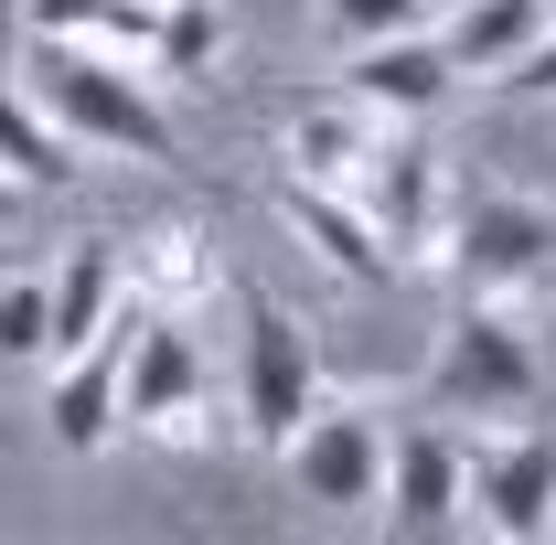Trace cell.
<instances>
[{
	"instance_id": "1",
	"label": "cell",
	"mask_w": 556,
	"mask_h": 545,
	"mask_svg": "<svg viewBox=\"0 0 556 545\" xmlns=\"http://www.w3.org/2000/svg\"><path fill=\"white\" fill-rule=\"evenodd\" d=\"M33 107L75 139V150H129V161H182L172 107L150 97V75H129V54H97L75 33H33Z\"/></svg>"
},
{
	"instance_id": "2",
	"label": "cell",
	"mask_w": 556,
	"mask_h": 545,
	"mask_svg": "<svg viewBox=\"0 0 556 545\" xmlns=\"http://www.w3.org/2000/svg\"><path fill=\"white\" fill-rule=\"evenodd\" d=\"M535 396H546V364L503 321V300H460L428 353V407L471 417V428H514V417H535Z\"/></svg>"
},
{
	"instance_id": "3",
	"label": "cell",
	"mask_w": 556,
	"mask_h": 545,
	"mask_svg": "<svg viewBox=\"0 0 556 545\" xmlns=\"http://www.w3.org/2000/svg\"><path fill=\"white\" fill-rule=\"evenodd\" d=\"M118 428L172 439V449H204L214 439V364H204V342L182 332V310H129V342H118Z\"/></svg>"
},
{
	"instance_id": "4",
	"label": "cell",
	"mask_w": 556,
	"mask_h": 545,
	"mask_svg": "<svg viewBox=\"0 0 556 545\" xmlns=\"http://www.w3.org/2000/svg\"><path fill=\"white\" fill-rule=\"evenodd\" d=\"M439 268L460 278V300H514L556 278V204L535 193H471L439 225Z\"/></svg>"
},
{
	"instance_id": "5",
	"label": "cell",
	"mask_w": 556,
	"mask_h": 545,
	"mask_svg": "<svg viewBox=\"0 0 556 545\" xmlns=\"http://www.w3.org/2000/svg\"><path fill=\"white\" fill-rule=\"evenodd\" d=\"M321 407V342L278 300H247V353H236V417L257 449H289V428Z\"/></svg>"
},
{
	"instance_id": "6",
	"label": "cell",
	"mask_w": 556,
	"mask_h": 545,
	"mask_svg": "<svg viewBox=\"0 0 556 545\" xmlns=\"http://www.w3.org/2000/svg\"><path fill=\"white\" fill-rule=\"evenodd\" d=\"M471 514H482L503 545H546L556 535V439L535 417L471 439Z\"/></svg>"
},
{
	"instance_id": "7",
	"label": "cell",
	"mask_w": 556,
	"mask_h": 545,
	"mask_svg": "<svg viewBox=\"0 0 556 545\" xmlns=\"http://www.w3.org/2000/svg\"><path fill=\"white\" fill-rule=\"evenodd\" d=\"M278 471H289V492L300 503H332V514H364L375 492H386V428L364 407H321L289 428V449H278Z\"/></svg>"
},
{
	"instance_id": "8",
	"label": "cell",
	"mask_w": 556,
	"mask_h": 545,
	"mask_svg": "<svg viewBox=\"0 0 556 545\" xmlns=\"http://www.w3.org/2000/svg\"><path fill=\"white\" fill-rule=\"evenodd\" d=\"M386 524L396 535H450V524H471V439H450L439 417H407L396 439H386Z\"/></svg>"
},
{
	"instance_id": "9",
	"label": "cell",
	"mask_w": 556,
	"mask_h": 545,
	"mask_svg": "<svg viewBox=\"0 0 556 545\" xmlns=\"http://www.w3.org/2000/svg\"><path fill=\"white\" fill-rule=\"evenodd\" d=\"M353 204L375 214V236L396 246V268H417V257H439L450 172H439V150H428V139H396V129H386V150H375V161H364V182H353Z\"/></svg>"
},
{
	"instance_id": "10",
	"label": "cell",
	"mask_w": 556,
	"mask_h": 545,
	"mask_svg": "<svg viewBox=\"0 0 556 545\" xmlns=\"http://www.w3.org/2000/svg\"><path fill=\"white\" fill-rule=\"evenodd\" d=\"M278 214H289V236H300V246H311L332 278H353V289H386V278H396V246L375 236V214L353 204V193L278 172Z\"/></svg>"
},
{
	"instance_id": "11",
	"label": "cell",
	"mask_w": 556,
	"mask_h": 545,
	"mask_svg": "<svg viewBox=\"0 0 556 545\" xmlns=\"http://www.w3.org/2000/svg\"><path fill=\"white\" fill-rule=\"evenodd\" d=\"M118 321H129V278H118V246H108V236L65 246V268L43 278V364H65V353H86V342H108Z\"/></svg>"
},
{
	"instance_id": "12",
	"label": "cell",
	"mask_w": 556,
	"mask_h": 545,
	"mask_svg": "<svg viewBox=\"0 0 556 545\" xmlns=\"http://www.w3.org/2000/svg\"><path fill=\"white\" fill-rule=\"evenodd\" d=\"M118 342H129V321L108 342H86V353H65V364H43V428H54L65 460H97V449L118 439Z\"/></svg>"
},
{
	"instance_id": "13",
	"label": "cell",
	"mask_w": 556,
	"mask_h": 545,
	"mask_svg": "<svg viewBox=\"0 0 556 545\" xmlns=\"http://www.w3.org/2000/svg\"><path fill=\"white\" fill-rule=\"evenodd\" d=\"M343 97H364L375 118H428V107H450V86L460 65L428 43V33H386V43H353V65L332 75Z\"/></svg>"
},
{
	"instance_id": "14",
	"label": "cell",
	"mask_w": 556,
	"mask_h": 545,
	"mask_svg": "<svg viewBox=\"0 0 556 545\" xmlns=\"http://www.w3.org/2000/svg\"><path fill=\"white\" fill-rule=\"evenodd\" d=\"M386 129H396V118H375L364 97H343V86H332V97L289 107V172H300V182H332V193H353V182H364V161L386 150Z\"/></svg>"
},
{
	"instance_id": "15",
	"label": "cell",
	"mask_w": 556,
	"mask_h": 545,
	"mask_svg": "<svg viewBox=\"0 0 556 545\" xmlns=\"http://www.w3.org/2000/svg\"><path fill=\"white\" fill-rule=\"evenodd\" d=\"M118 278H129L139 310H204V300H214V236L193 225V214H161V225L129 236Z\"/></svg>"
},
{
	"instance_id": "16",
	"label": "cell",
	"mask_w": 556,
	"mask_h": 545,
	"mask_svg": "<svg viewBox=\"0 0 556 545\" xmlns=\"http://www.w3.org/2000/svg\"><path fill=\"white\" fill-rule=\"evenodd\" d=\"M546 22H556L546 0H460V11H450V33H439V54H450L460 75H482V86H492V75L514 65Z\"/></svg>"
},
{
	"instance_id": "17",
	"label": "cell",
	"mask_w": 556,
	"mask_h": 545,
	"mask_svg": "<svg viewBox=\"0 0 556 545\" xmlns=\"http://www.w3.org/2000/svg\"><path fill=\"white\" fill-rule=\"evenodd\" d=\"M0 172L22 182V193H65L75 182V139L33 107V86H11L0 75Z\"/></svg>"
},
{
	"instance_id": "18",
	"label": "cell",
	"mask_w": 556,
	"mask_h": 545,
	"mask_svg": "<svg viewBox=\"0 0 556 545\" xmlns=\"http://www.w3.org/2000/svg\"><path fill=\"white\" fill-rule=\"evenodd\" d=\"M22 22L33 33H75L97 54H139L150 22H161V0H22Z\"/></svg>"
},
{
	"instance_id": "19",
	"label": "cell",
	"mask_w": 556,
	"mask_h": 545,
	"mask_svg": "<svg viewBox=\"0 0 556 545\" xmlns=\"http://www.w3.org/2000/svg\"><path fill=\"white\" fill-rule=\"evenodd\" d=\"M225 54V11L214 0H161L150 43H139V75H204Z\"/></svg>"
},
{
	"instance_id": "20",
	"label": "cell",
	"mask_w": 556,
	"mask_h": 545,
	"mask_svg": "<svg viewBox=\"0 0 556 545\" xmlns=\"http://www.w3.org/2000/svg\"><path fill=\"white\" fill-rule=\"evenodd\" d=\"M0 364L43 375V268H0Z\"/></svg>"
},
{
	"instance_id": "21",
	"label": "cell",
	"mask_w": 556,
	"mask_h": 545,
	"mask_svg": "<svg viewBox=\"0 0 556 545\" xmlns=\"http://www.w3.org/2000/svg\"><path fill=\"white\" fill-rule=\"evenodd\" d=\"M321 11H332L343 43H386V33H428L439 0H321Z\"/></svg>"
},
{
	"instance_id": "22",
	"label": "cell",
	"mask_w": 556,
	"mask_h": 545,
	"mask_svg": "<svg viewBox=\"0 0 556 545\" xmlns=\"http://www.w3.org/2000/svg\"><path fill=\"white\" fill-rule=\"evenodd\" d=\"M492 86H503V97H556V22H546V33H535L503 75H492Z\"/></svg>"
},
{
	"instance_id": "23",
	"label": "cell",
	"mask_w": 556,
	"mask_h": 545,
	"mask_svg": "<svg viewBox=\"0 0 556 545\" xmlns=\"http://www.w3.org/2000/svg\"><path fill=\"white\" fill-rule=\"evenodd\" d=\"M22 204H33V193H22V182H11V172H0V236H11V225H22Z\"/></svg>"
},
{
	"instance_id": "24",
	"label": "cell",
	"mask_w": 556,
	"mask_h": 545,
	"mask_svg": "<svg viewBox=\"0 0 556 545\" xmlns=\"http://www.w3.org/2000/svg\"><path fill=\"white\" fill-rule=\"evenodd\" d=\"M0 22H22V0H0Z\"/></svg>"
},
{
	"instance_id": "25",
	"label": "cell",
	"mask_w": 556,
	"mask_h": 545,
	"mask_svg": "<svg viewBox=\"0 0 556 545\" xmlns=\"http://www.w3.org/2000/svg\"><path fill=\"white\" fill-rule=\"evenodd\" d=\"M0 268H11V257H0Z\"/></svg>"
},
{
	"instance_id": "26",
	"label": "cell",
	"mask_w": 556,
	"mask_h": 545,
	"mask_svg": "<svg viewBox=\"0 0 556 545\" xmlns=\"http://www.w3.org/2000/svg\"><path fill=\"white\" fill-rule=\"evenodd\" d=\"M546 11H556V0H546Z\"/></svg>"
}]
</instances>
